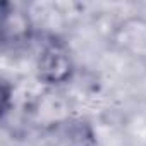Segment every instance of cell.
<instances>
[{
	"instance_id": "obj_2",
	"label": "cell",
	"mask_w": 146,
	"mask_h": 146,
	"mask_svg": "<svg viewBox=\"0 0 146 146\" xmlns=\"http://www.w3.org/2000/svg\"><path fill=\"white\" fill-rule=\"evenodd\" d=\"M112 45L120 53L146 60V19L127 17L120 21L112 33Z\"/></svg>"
},
{
	"instance_id": "obj_1",
	"label": "cell",
	"mask_w": 146,
	"mask_h": 146,
	"mask_svg": "<svg viewBox=\"0 0 146 146\" xmlns=\"http://www.w3.org/2000/svg\"><path fill=\"white\" fill-rule=\"evenodd\" d=\"M38 79L48 86L67 83L74 74V60L67 45L57 38H48L41 43L36 57Z\"/></svg>"
},
{
	"instance_id": "obj_3",
	"label": "cell",
	"mask_w": 146,
	"mask_h": 146,
	"mask_svg": "<svg viewBox=\"0 0 146 146\" xmlns=\"http://www.w3.org/2000/svg\"><path fill=\"white\" fill-rule=\"evenodd\" d=\"M33 36V24L29 16L9 4H4L2 9V40L5 45H23Z\"/></svg>"
}]
</instances>
